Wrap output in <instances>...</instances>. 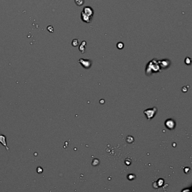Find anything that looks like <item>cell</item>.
Here are the masks:
<instances>
[{"label":"cell","instance_id":"6da1fadb","mask_svg":"<svg viewBox=\"0 0 192 192\" xmlns=\"http://www.w3.org/2000/svg\"><path fill=\"white\" fill-rule=\"evenodd\" d=\"M156 112H157V108H153L152 109H148L147 110H145L144 113L146 115L147 118L149 120L154 116V114H155Z\"/></svg>","mask_w":192,"mask_h":192},{"label":"cell","instance_id":"7a4b0ae2","mask_svg":"<svg viewBox=\"0 0 192 192\" xmlns=\"http://www.w3.org/2000/svg\"><path fill=\"white\" fill-rule=\"evenodd\" d=\"M0 144H1L3 146H4L7 151H9L10 149L7 146L6 141V136L4 135L0 134Z\"/></svg>","mask_w":192,"mask_h":192},{"label":"cell","instance_id":"3957f363","mask_svg":"<svg viewBox=\"0 0 192 192\" xmlns=\"http://www.w3.org/2000/svg\"><path fill=\"white\" fill-rule=\"evenodd\" d=\"M165 125H166V127H167L168 128H169V129H170V130H172L175 127V122L173 121L172 119H167Z\"/></svg>","mask_w":192,"mask_h":192},{"label":"cell","instance_id":"277c9868","mask_svg":"<svg viewBox=\"0 0 192 192\" xmlns=\"http://www.w3.org/2000/svg\"><path fill=\"white\" fill-rule=\"evenodd\" d=\"M84 14H86L87 15H89V16L92 17V15H93V11H92V8H91L90 7H86L83 8V11H82Z\"/></svg>","mask_w":192,"mask_h":192},{"label":"cell","instance_id":"5b68a950","mask_svg":"<svg viewBox=\"0 0 192 192\" xmlns=\"http://www.w3.org/2000/svg\"><path fill=\"white\" fill-rule=\"evenodd\" d=\"M81 14H82L81 18H82V19L83 20V21L87 22V23H89V22H90V20H89V19L91 20V17L89 16V15L85 14H84L83 12H82Z\"/></svg>","mask_w":192,"mask_h":192},{"label":"cell","instance_id":"8992f818","mask_svg":"<svg viewBox=\"0 0 192 192\" xmlns=\"http://www.w3.org/2000/svg\"><path fill=\"white\" fill-rule=\"evenodd\" d=\"M89 61H88V60H83V59H81L80 60H79V63H80L81 64H83V63H85V64H83L82 66H83V67L85 68H88L89 67L91 66V63H89Z\"/></svg>","mask_w":192,"mask_h":192},{"label":"cell","instance_id":"52a82bcc","mask_svg":"<svg viewBox=\"0 0 192 192\" xmlns=\"http://www.w3.org/2000/svg\"><path fill=\"white\" fill-rule=\"evenodd\" d=\"M75 2L78 6H82L84 3V0H75Z\"/></svg>","mask_w":192,"mask_h":192},{"label":"cell","instance_id":"ba28073f","mask_svg":"<svg viewBox=\"0 0 192 192\" xmlns=\"http://www.w3.org/2000/svg\"><path fill=\"white\" fill-rule=\"evenodd\" d=\"M79 49H80V50L81 51L82 53H83L85 52V46L83 47V43L82 42L80 46V48H79Z\"/></svg>","mask_w":192,"mask_h":192},{"label":"cell","instance_id":"9c48e42d","mask_svg":"<svg viewBox=\"0 0 192 192\" xmlns=\"http://www.w3.org/2000/svg\"><path fill=\"white\" fill-rule=\"evenodd\" d=\"M72 45L73 46H78V40H77V39H73V41H72Z\"/></svg>","mask_w":192,"mask_h":192},{"label":"cell","instance_id":"30bf717a","mask_svg":"<svg viewBox=\"0 0 192 192\" xmlns=\"http://www.w3.org/2000/svg\"><path fill=\"white\" fill-rule=\"evenodd\" d=\"M37 172H38V174H41V173H42L43 172V169L41 167H38L37 169Z\"/></svg>","mask_w":192,"mask_h":192},{"label":"cell","instance_id":"8fae6325","mask_svg":"<svg viewBox=\"0 0 192 192\" xmlns=\"http://www.w3.org/2000/svg\"><path fill=\"white\" fill-rule=\"evenodd\" d=\"M47 30L50 32H53V31H54V28H53V27L52 26H48Z\"/></svg>","mask_w":192,"mask_h":192}]
</instances>
